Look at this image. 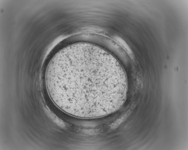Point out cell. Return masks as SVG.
<instances>
[{
    "mask_svg": "<svg viewBox=\"0 0 188 150\" xmlns=\"http://www.w3.org/2000/svg\"><path fill=\"white\" fill-rule=\"evenodd\" d=\"M46 81L51 99L60 109L74 116H104L125 102L127 82L117 59L104 49L84 43L69 46L50 62Z\"/></svg>",
    "mask_w": 188,
    "mask_h": 150,
    "instance_id": "6da1fadb",
    "label": "cell"
}]
</instances>
